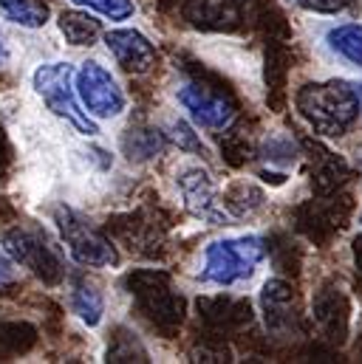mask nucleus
<instances>
[{"instance_id": "obj_9", "label": "nucleus", "mask_w": 362, "mask_h": 364, "mask_svg": "<svg viewBox=\"0 0 362 364\" xmlns=\"http://www.w3.org/2000/svg\"><path fill=\"white\" fill-rule=\"evenodd\" d=\"M181 192H184V200L187 206L201 215V218H221L218 206H215V192H212V183H210V176L198 167L192 170H184L181 173Z\"/></svg>"}, {"instance_id": "obj_18", "label": "nucleus", "mask_w": 362, "mask_h": 364, "mask_svg": "<svg viewBox=\"0 0 362 364\" xmlns=\"http://www.w3.org/2000/svg\"><path fill=\"white\" fill-rule=\"evenodd\" d=\"M297 6H306V9H314V11H329L334 9L340 0H294Z\"/></svg>"}, {"instance_id": "obj_5", "label": "nucleus", "mask_w": 362, "mask_h": 364, "mask_svg": "<svg viewBox=\"0 0 362 364\" xmlns=\"http://www.w3.org/2000/svg\"><path fill=\"white\" fill-rule=\"evenodd\" d=\"M60 237L71 255V260H77L80 266H93V269H113L119 266V255L110 246V240L96 232L83 215H77L74 209H60L54 215Z\"/></svg>"}, {"instance_id": "obj_7", "label": "nucleus", "mask_w": 362, "mask_h": 364, "mask_svg": "<svg viewBox=\"0 0 362 364\" xmlns=\"http://www.w3.org/2000/svg\"><path fill=\"white\" fill-rule=\"evenodd\" d=\"M176 99H179L181 107L187 110V116H190L195 124H201V127L224 130V127H229V122L235 119V110H232V105H229L224 96L207 91V88H201V85H195V82L181 85L179 91H176Z\"/></svg>"}, {"instance_id": "obj_19", "label": "nucleus", "mask_w": 362, "mask_h": 364, "mask_svg": "<svg viewBox=\"0 0 362 364\" xmlns=\"http://www.w3.org/2000/svg\"><path fill=\"white\" fill-rule=\"evenodd\" d=\"M9 60V43H6V37H3V31H0V65Z\"/></svg>"}, {"instance_id": "obj_15", "label": "nucleus", "mask_w": 362, "mask_h": 364, "mask_svg": "<svg viewBox=\"0 0 362 364\" xmlns=\"http://www.w3.org/2000/svg\"><path fill=\"white\" fill-rule=\"evenodd\" d=\"M71 3H74L77 9L96 11V14H102V17L113 20V23L128 20V17H133V11H136L133 0H71Z\"/></svg>"}, {"instance_id": "obj_17", "label": "nucleus", "mask_w": 362, "mask_h": 364, "mask_svg": "<svg viewBox=\"0 0 362 364\" xmlns=\"http://www.w3.org/2000/svg\"><path fill=\"white\" fill-rule=\"evenodd\" d=\"M17 279V263L6 255V249H0V288L11 285Z\"/></svg>"}, {"instance_id": "obj_1", "label": "nucleus", "mask_w": 362, "mask_h": 364, "mask_svg": "<svg viewBox=\"0 0 362 364\" xmlns=\"http://www.w3.org/2000/svg\"><path fill=\"white\" fill-rule=\"evenodd\" d=\"M297 110L320 136H343L360 116V96L340 80L311 82L297 93Z\"/></svg>"}, {"instance_id": "obj_8", "label": "nucleus", "mask_w": 362, "mask_h": 364, "mask_svg": "<svg viewBox=\"0 0 362 364\" xmlns=\"http://www.w3.org/2000/svg\"><path fill=\"white\" fill-rule=\"evenodd\" d=\"M102 40L113 54V60L130 74H148L156 65L153 43L136 28H110L102 34Z\"/></svg>"}, {"instance_id": "obj_11", "label": "nucleus", "mask_w": 362, "mask_h": 364, "mask_svg": "<svg viewBox=\"0 0 362 364\" xmlns=\"http://www.w3.org/2000/svg\"><path fill=\"white\" fill-rule=\"evenodd\" d=\"M0 17L17 28H43L48 23V6L40 0H0Z\"/></svg>"}, {"instance_id": "obj_20", "label": "nucleus", "mask_w": 362, "mask_h": 364, "mask_svg": "<svg viewBox=\"0 0 362 364\" xmlns=\"http://www.w3.org/2000/svg\"><path fill=\"white\" fill-rule=\"evenodd\" d=\"M354 91H357V96H360V102H362V85H357V88H354Z\"/></svg>"}, {"instance_id": "obj_3", "label": "nucleus", "mask_w": 362, "mask_h": 364, "mask_svg": "<svg viewBox=\"0 0 362 364\" xmlns=\"http://www.w3.org/2000/svg\"><path fill=\"white\" fill-rule=\"evenodd\" d=\"M264 255H267L264 240L255 235L212 240L201 255L198 277H201V282H210V285H224V288L235 285L255 274Z\"/></svg>"}, {"instance_id": "obj_13", "label": "nucleus", "mask_w": 362, "mask_h": 364, "mask_svg": "<svg viewBox=\"0 0 362 364\" xmlns=\"http://www.w3.org/2000/svg\"><path fill=\"white\" fill-rule=\"evenodd\" d=\"M71 311L77 314V319L88 328H96L102 322V314H105V299L102 294L88 285V282H77L74 291H71Z\"/></svg>"}, {"instance_id": "obj_16", "label": "nucleus", "mask_w": 362, "mask_h": 364, "mask_svg": "<svg viewBox=\"0 0 362 364\" xmlns=\"http://www.w3.org/2000/svg\"><path fill=\"white\" fill-rule=\"evenodd\" d=\"M170 136H173V141L179 144L181 150H187V153H204L201 139L195 136V130H192L184 119H176V122L170 124Z\"/></svg>"}, {"instance_id": "obj_2", "label": "nucleus", "mask_w": 362, "mask_h": 364, "mask_svg": "<svg viewBox=\"0 0 362 364\" xmlns=\"http://www.w3.org/2000/svg\"><path fill=\"white\" fill-rule=\"evenodd\" d=\"M31 88L34 93L46 102V107L60 116L63 122H68L77 133L83 136H96L99 124L96 119H90L86 107L77 99L74 88V65L63 63V60H51V63H40L31 74Z\"/></svg>"}, {"instance_id": "obj_4", "label": "nucleus", "mask_w": 362, "mask_h": 364, "mask_svg": "<svg viewBox=\"0 0 362 364\" xmlns=\"http://www.w3.org/2000/svg\"><path fill=\"white\" fill-rule=\"evenodd\" d=\"M74 88H77L80 105L96 122L119 119L128 107L125 91L119 88L116 77L99 60H86L80 63V68H74Z\"/></svg>"}, {"instance_id": "obj_14", "label": "nucleus", "mask_w": 362, "mask_h": 364, "mask_svg": "<svg viewBox=\"0 0 362 364\" xmlns=\"http://www.w3.org/2000/svg\"><path fill=\"white\" fill-rule=\"evenodd\" d=\"M125 153L133 161H150L165 153V136L159 130H130L125 139Z\"/></svg>"}, {"instance_id": "obj_12", "label": "nucleus", "mask_w": 362, "mask_h": 364, "mask_svg": "<svg viewBox=\"0 0 362 364\" xmlns=\"http://www.w3.org/2000/svg\"><path fill=\"white\" fill-rule=\"evenodd\" d=\"M60 31L68 40V46H93L96 37L102 34L99 20H93L88 11H63L60 14Z\"/></svg>"}, {"instance_id": "obj_6", "label": "nucleus", "mask_w": 362, "mask_h": 364, "mask_svg": "<svg viewBox=\"0 0 362 364\" xmlns=\"http://www.w3.org/2000/svg\"><path fill=\"white\" fill-rule=\"evenodd\" d=\"M3 249H6V255H9L17 266L34 272L37 277H43V279H48V282H54V279L60 277V260H57L54 249L46 246V240H43L37 232L11 229V232L3 235Z\"/></svg>"}, {"instance_id": "obj_10", "label": "nucleus", "mask_w": 362, "mask_h": 364, "mask_svg": "<svg viewBox=\"0 0 362 364\" xmlns=\"http://www.w3.org/2000/svg\"><path fill=\"white\" fill-rule=\"evenodd\" d=\"M329 51L351 68H362V23H340L326 34Z\"/></svg>"}]
</instances>
